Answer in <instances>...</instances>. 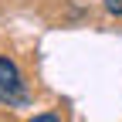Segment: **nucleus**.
<instances>
[{
  "label": "nucleus",
  "mask_w": 122,
  "mask_h": 122,
  "mask_svg": "<svg viewBox=\"0 0 122 122\" xmlns=\"http://www.w3.org/2000/svg\"><path fill=\"white\" fill-rule=\"evenodd\" d=\"M0 102H4V105H20V109L30 102L27 81H24L20 68L14 65L10 58H4V54H0Z\"/></svg>",
  "instance_id": "f257e3e1"
},
{
  "label": "nucleus",
  "mask_w": 122,
  "mask_h": 122,
  "mask_svg": "<svg viewBox=\"0 0 122 122\" xmlns=\"http://www.w3.org/2000/svg\"><path fill=\"white\" fill-rule=\"evenodd\" d=\"M105 10L115 14V17H122V0H105Z\"/></svg>",
  "instance_id": "f03ea898"
},
{
  "label": "nucleus",
  "mask_w": 122,
  "mask_h": 122,
  "mask_svg": "<svg viewBox=\"0 0 122 122\" xmlns=\"http://www.w3.org/2000/svg\"><path fill=\"white\" fill-rule=\"evenodd\" d=\"M30 122H61V119H58L54 112H41V115H34Z\"/></svg>",
  "instance_id": "7ed1b4c3"
}]
</instances>
